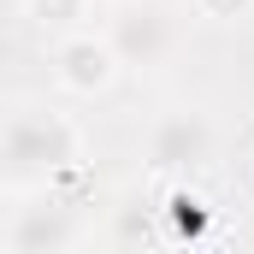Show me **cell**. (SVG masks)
Returning a JSON list of instances; mask_svg holds the SVG:
<instances>
[{
    "mask_svg": "<svg viewBox=\"0 0 254 254\" xmlns=\"http://www.w3.org/2000/svg\"><path fill=\"white\" fill-rule=\"evenodd\" d=\"M77 160H83V130H77L71 113L30 107V101H18L6 113V125H0V178H6L12 195L36 190V184H54Z\"/></svg>",
    "mask_w": 254,
    "mask_h": 254,
    "instance_id": "6da1fadb",
    "label": "cell"
},
{
    "mask_svg": "<svg viewBox=\"0 0 254 254\" xmlns=\"http://www.w3.org/2000/svg\"><path fill=\"white\" fill-rule=\"evenodd\" d=\"M101 30L130 71H160L184 42V24H178L172 0H113Z\"/></svg>",
    "mask_w": 254,
    "mask_h": 254,
    "instance_id": "7a4b0ae2",
    "label": "cell"
},
{
    "mask_svg": "<svg viewBox=\"0 0 254 254\" xmlns=\"http://www.w3.org/2000/svg\"><path fill=\"white\" fill-rule=\"evenodd\" d=\"M213 119L201 107H172L148 130V172L154 178H190L213 160Z\"/></svg>",
    "mask_w": 254,
    "mask_h": 254,
    "instance_id": "3957f363",
    "label": "cell"
},
{
    "mask_svg": "<svg viewBox=\"0 0 254 254\" xmlns=\"http://www.w3.org/2000/svg\"><path fill=\"white\" fill-rule=\"evenodd\" d=\"M119 48L107 42V30H65L54 36V83H60L65 95H107L113 83H119Z\"/></svg>",
    "mask_w": 254,
    "mask_h": 254,
    "instance_id": "277c9868",
    "label": "cell"
},
{
    "mask_svg": "<svg viewBox=\"0 0 254 254\" xmlns=\"http://www.w3.org/2000/svg\"><path fill=\"white\" fill-rule=\"evenodd\" d=\"M24 18L54 30V36H65V30H83L95 18V0H24Z\"/></svg>",
    "mask_w": 254,
    "mask_h": 254,
    "instance_id": "5b68a950",
    "label": "cell"
},
{
    "mask_svg": "<svg viewBox=\"0 0 254 254\" xmlns=\"http://www.w3.org/2000/svg\"><path fill=\"white\" fill-rule=\"evenodd\" d=\"M195 18L201 24H243V18H254V0H195Z\"/></svg>",
    "mask_w": 254,
    "mask_h": 254,
    "instance_id": "8992f818",
    "label": "cell"
}]
</instances>
